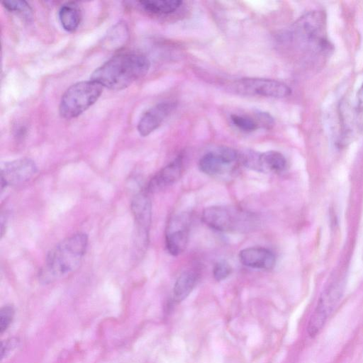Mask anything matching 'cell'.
Returning <instances> with one entry per match:
<instances>
[{"instance_id": "6da1fadb", "label": "cell", "mask_w": 363, "mask_h": 363, "mask_svg": "<svg viewBox=\"0 0 363 363\" xmlns=\"http://www.w3.org/2000/svg\"><path fill=\"white\" fill-rule=\"evenodd\" d=\"M150 67L149 59L140 53L116 55L96 68L91 80L112 90H122L144 77Z\"/></svg>"}, {"instance_id": "7a4b0ae2", "label": "cell", "mask_w": 363, "mask_h": 363, "mask_svg": "<svg viewBox=\"0 0 363 363\" xmlns=\"http://www.w3.org/2000/svg\"><path fill=\"white\" fill-rule=\"evenodd\" d=\"M88 245L84 233L74 234L60 241L47 254L38 278L43 284L53 282L73 272L80 265Z\"/></svg>"}, {"instance_id": "3957f363", "label": "cell", "mask_w": 363, "mask_h": 363, "mask_svg": "<svg viewBox=\"0 0 363 363\" xmlns=\"http://www.w3.org/2000/svg\"><path fill=\"white\" fill-rule=\"evenodd\" d=\"M298 45L315 57H325L333 50L326 30V15L322 10L311 11L294 24L291 34Z\"/></svg>"}, {"instance_id": "277c9868", "label": "cell", "mask_w": 363, "mask_h": 363, "mask_svg": "<svg viewBox=\"0 0 363 363\" xmlns=\"http://www.w3.org/2000/svg\"><path fill=\"white\" fill-rule=\"evenodd\" d=\"M202 221L209 228L221 232H244L254 228L256 217L235 206H213L206 208Z\"/></svg>"}, {"instance_id": "5b68a950", "label": "cell", "mask_w": 363, "mask_h": 363, "mask_svg": "<svg viewBox=\"0 0 363 363\" xmlns=\"http://www.w3.org/2000/svg\"><path fill=\"white\" fill-rule=\"evenodd\" d=\"M102 91L103 86L91 79L72 84L62 96L60 115L66 119L79 116L99 99Z\"/></svg>"}, {"instance_id": "8992f818", "label": "cell", "mask_w": 363, "mask_h": 363, "mask_svg": "<svg viewBox=\"0 0 363 363\" xmlns=\"http://www.w3.org/2000/svg\"><path fill=\"white\" fill-rule=\"evenodd\" d=\"M343 291L344 283L341 280L332 282L323 291L307 325V333L311 337H315L323 329L330 314L341 299Z\"/></svg>"}, {"instance_id": "52a82bcc", "label": "cell", "mask_w": 363, "mask_h": 363, "mask_svg": "<svg viewBox=\"0 0 363 363\" xmlns=\"http://www.w3.org/2000/svg\"><path fill=\"white\" fill-rule=\"evenodd\" d=\"M234 91L241 95L285 98L291 95V89L285 83L270 79L242 78L233 84Z\"/></svg>"}, {"instance_id": "ba28073f", "label": "cell", "mask_w": 363, "mask_h": 363, "mask_svg": "<svg viewBox=\"0 0 363 363\" xmlns=\"http://www.w3.org/2000/svg\"><path fill=\"white\" fill-rule=\"evenodd\" d=\"M190 227V216L182 213L171 218L165 231V245L169 254L177 256L186 247Z\"/></svg>"}, {"instance_id": "9c48e42d", "label": "cell", "mask_w": 363, "mask_h": 363, "mask_svg": "<svg viewBox=\"0 0 363 363\" xmlns=\"http://www.w3.org/2000/svg\"><path fill=\"white\" fill-rule=\"evenodd\" d=\"M238 160L239 153L235 150L222 146L203 155L199 161V167L207 175L217 176L230 169Z\"/></svg>"}, {"instance_id": "30bf717a", "label": "cell", "mask_w": 363, "mask_h": 363, "mask_svg": "<svg viewBox=\"0 0 363 363\" xmlns=\"http://www.w3.org/2000/svg\"><path fill=\"white\" fill-rule=\"evenodd\" d=\"M37 166L29 158H21L5 163L1 169V189L20 184L30 179L37 172Z\"/></svg>"}, {"instance_id": "8fae6325", "label": "cell", "mask_w": 363, "mask_h": 363, "mask_svg": "<svg viewBox=\"0 0 363 363\" xmlns=\"http://www.w3.org/2000/svg\"><path fill=\"white\" fill-rule=\"evenodd\" d=\"M147 192L145 190L138 193L131 201L133 212L136 228L137 242L143 247L148 240V233L151 222V202Z\"/></svg>"}, {"instance_id": "7c38bea8", "label": "cell", "mask_w": 363, "mask_h": 363, "mask_svg": "<svg viewBox=\"0 0 363 363\" xmlns=\"http://www.w3.org/2000/svg\"><path fill=\"white\" fill-rule=\"evenodd\" d=\"M246 167L259 172H281L286 167V160L275 150L264 152L251 151L246 157Z\"/></svg>"}, {"instance_id": "4fadbf2b", "label": "cell", "mask_w": 363, "mask_h": 363, "mask_svg": "<svg viewBox=\"0 0 363 363\" xmlns=\"http://www.w3.org/2000/svg\"><path fill=\"white\" fill-rule=\"evenodd\" d=\"M183 169V155H179L150 179L145 190L148 194L155 193L174 184L182 177Z\"/></svg>"}, {"instance_id": "5bb4252c", "label": "cell", "mask_w": 363, "mask_h": 363, "mask_svg": "<svg viewBox=\"0 0 363 363\" xmlns=\"http://www.w3.org/2000/svg\"><path fill=\"white\" fill-rule=\"evenodd\" d=\"M176 106L174 102L165 101L149 108L138 122L137 128L140 135L145 137L155 130Z\"/></svg>"}, {"instance_id": "9a60e30c", "label": "cell", "mask_w": 363, "mask_h": 363, "mask_svg": "<svg viewBox=\"0 0 363 363\" xmlns=\"http://www.w3.org/2000/svg\"><path fill=\"white\" fill-rule=\"evenodd\" d=\"M238 257L244 266L257 269L271 270L276 264L274 254L264 247L245 248L240 251Z\"/></svg>"}, {"instance_id": "2e32d148", "label": "cell", "mask_w": 363, "mask_h": 363, "mask_svg": "<svg viewBox=\"0 0 363 363\" xmlns=\"http://www.w3.org/2000/svg\"><path fill=\"white\" fill-rule=\"evenodd\" d=\"M340 124L341 133L339 136L337 145L339 147H344L350 143L355 133V128H358L355 108L351 106L350 102L343 99L339 106Z\"/></svg>"}, {"instance_id": "e0dca14e", "label": "cell", "mask_w": 363, "mask_h": 363, "mask_svg": "<svg viewBox=\"0 0 363 363\" xmlns=\"http://www.w3.org/2000/svg\"><path fill=\"white\" fill-rule=\"evenodd\" d=\"M199 274L194 269L184 271L177 279L173 287L174 300L179 303L184 300L195 287Z\"/></svg>"}, {"instance_id": "ac0fdd59", "label": "cell", "mask_w": 363, "mask_h": 363, "mask_svg": "<svg viewBox=\"0 0 363 363\" xmlns=\"http://www.w3.org/2000/svg\"><path fill=\"white\" fill-rule=\"evenodd\" d=\"M59 18L62 28L66 31H74L81 21V12L78 5L74 2L62 5L59 10Z\"/></svg>"}, {"instance_id": "d6986e66", "label": "cell", "mask_w": 363, "mask_h": 363, "mask_svg": "<svg viewBox=\"0 0 363 363\" xmlns=\"http://www.w3.org/2000/svg\"><path fill=\"white\" fill-rule=\"evenodd\" d=\"M128 38V28L125 23L118 22L109 30L103 40V46L108 50H116L125 43Z\"/></svg>"}, {"instance_id": "ffe728a7", "label": "cell", "mask_w": 363, "mask_h": 363, "mask_svg": "<svg viewBox=\"0 0 363 363\" xmlns=\"http://www.w3.org/2000/svg\"><path fill=\"white\" fill-rule=\"evenodd\" d=\"M147 12L154 14H169L177 10L182 4L180 0H144L138 2Z\"/></svg>"}, {"instance_id": "44dd1931", "label": "cell", "mask_w": 363, "mask_h": 363, "mask_svg": "<svg viewBox=\"0 0 363 363\" xmlns=\"http://www.w3.org/2000/svg\"><path fill=\"white\" fill-rule=\"evenodd\" d=\"M230 120L233 125L245 132H252L259 128L255 119L248 116L232 114Z\"/></svg>"}, {"instance_id": "7402d4cb", "label": "cell", "mask_w": 363, "mask_h": 363, "mask_svg": "<svg viewBox=\"0 0 363 363\" xmlns=\"http://www.w3.org/2000/svg\"><path fill=\"white\" fill-rule=\"evenodd\" d=\"M2 5L11 12L21 14L27 18L32 17V9L26 1H5L2 2Z\"/></svg>"}, {"instance_id": "603a6c76", "label": "cell", "mask_w": 363, "mask_h": 363, "mask_svg": "<svg viewBox=\"0 0 363 363\" xmlns=\"http://www.w3.org/2000/svg\"><path fill=\"white\" fill-rule=\"evenodd\" d=\"M15 313L12 305L8 304L3 306L0 311V333H4L10 326Z\"/></svg>"}, {"instance_id": "cb8c5ba5", "label": "cell", "mask_w": 363, "mask_h": 363, "mask_svg": "<svg viewBox=\"0 0 363 363\" xmlns=\"http://www.w3.org/2000/svg\"><path fill=\"white\" fill-rule=\"evenodd\" d=\"M231 272V265L225 260H220L213 265V276L218 281L225 279Z\"/></svg>"}, {"instance_id": "d4e9b609", "label": "cell", "mask_w": 363, "mask_h": 363, "mask_svg": "<svg viewBox=\"0 0 363 363\" xmlns=\"http://www.w3.org/2000/svg\"><path fill=\"white\" fill-rule=\"evenodd\" d=\"M354 108L358 128L363 133V83L357 91Z\"/></svg>"}, {"instance_id": "484cf974", "label": "cell", "mask_w": 363, "mask_h": 363, "mask_svg": "<svg viewBox=\"0 0 363 363\" xmlns=\"http://www.w3.org/2000/svg\"><path fill=\"white\" fill-rule=\"evenodd\" d=\"M254 115L259 128L270 130L274 126V118L269 113L258 111Z\"/></svg>"}, {"instance_id": "4316f807", "label": "cell", "mask_w": 363, "mask_h": 363, "mask_svg": "<svg viewBox=\"0 0 363 363\" xmlns=\"http://www.w3.org/2000/svg\"><path fill=\"white\" fill-rule=\"evenodd\" d=\"M18 345L16 338H11L1 342V359L6 357Z\"/></svg>"}, {"instance_id": "83f0119b", "label": "cell", "mask_w": 363, "mask_h": 363, "mask_svg": "<svg viewBox=\"0 0 363 363\" xmlns=\"http://www.w3.org/2000/svg\"><path fill=\"white\" fill-rule=\"evenodd\" d=\"M362 260H363V249H362Z\"/></svg>"}]
</instances>
